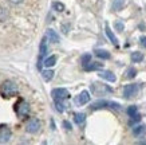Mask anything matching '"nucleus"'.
<instances>
[{
    "instance_id": "21",
    "label": "nucleus",
    "mask_w": 146,
    "mask_h": 145,
    "mask_svg": "<svg viewBox=\"0 0 146 145\" xmlns=\"http://www.w3.org/2000/svg\"><path fill=\"white\" fill-rule=\"evenodd\" d=\"M55 101V108L59 113H63L64 112V104L62 102V100H54Z\"/></svg>"
},
{
    "instance_id": "11",
    "label": "nucleus",
    "mask_w": 146,
    "mask_h": 145,
    "mask_svg": "<svg viewBox=\"0 0 146 145\" xmlns=\"http://www.w3.org/2000/svg\"><path fill=\"white\" fill-rule=\"evenodd\" d=\"M99 77L103 79H106V81H109V82H115V81H117V77H115L111 71H101V73H99Z\"/></svg>"
},
{
    "instance_id": "31",
    "label": "nucleus",
    "mask_w": 146,
    "mask_h": 145,
    "mask_svg": "<svg viewBox=\"0 0 146 145\" xmlns=\"http://www.w3.org/2000/svg\"><path fill=\"white\" fill-rule=\"evenodd\" d=\"M139 144H141V145H145V144H146V140H145V141H141Z\"/></svg>"
},
{
    "instance_id": "27",
    "label": "nucleus",
    "mask_w": 146,
    "mask_h": 145,
    "mask_svg": "<svg viewBox=\"0 0 146 145\" xmlns=\"http://www.w3.org/2000/svg\"><path fill=\"white\" fill-rule=\"evenodd\" d=\"M63 126L66 128L67 130H71V124L68 121H63Z\"/></svg>"
},
{
    "instance_id": "19",
    "label": "nucleus",
    "mask_w": 146,
    "mask_h": 145,
    "mask_svg": "<svg viewBox=\"0 0 146 145\" xmlns=\"http://www.w3.org/2000/svg\"><path fill=\"white\" fill-rule=\"evenodd\" d=\"M42 75H43V79L44 81H51L52 79V77H54V71L52 70H44L43 73H42Z\"/></svg>"
},
{
    "instance_id": "3",
    "label": "nucleus",
    "mask_w": 146,
    "mask_h": 145,
    "mask_svg": "<svg viewBox=\"0 0 146 145\" xmlns=\"http://www.w3.org/2000/svg\"><path fill=\"white\" fill-rule=\"evenodd\" d=\"M15 112H16V114L19 116V117H26L28 113H30V106H28V104H27L26 101H23V100H20V101L15 105Z\"/></svg>"
},
{
    "instance_id": "18",
    "label": "nucleus",
    "mask_w": 146,
    "mask_h": 145,
    "mask_svg": "<svg viewBox=\"0 0 146 145\" xmlns=\"http://www.w3.org/2000/svg\"><path fill=\"white\" fill-rule=\"evenodd\" d=\"M95 55L101 59H110V53L109 51H105V50H97L95 51Z\"/></svg>"
},
{
    "instance_id": "7",
    "label": "nucleus",
    "mask_w": 146,
    "mask_h": 145,
    "mask_svg": "<svg viewBox=\"0 0 146 145\" xmlns=\"http://www.w3.org/2000/svg\"><path fill=\"white\" fill-rule=\"evenodd\" d=\"M138 93V85H134V84H130V85H126L123 88V97L125 98H133L134 96H137Z\"/></svg>"
},
{
    "instance_id": "16",
    "label": "nucleus",
    "mask_w": 146,
    "mask_h": 145,
    "mask_svg": "<svg viewBox=\"0 0 146 145\" xmlns=\"http://www.w3.org/2000/svg\"><path fill=\"white\" fill-rule=\"evenodd\" d=\"M131 61L134 63H139V62L143 61V54L139 53V51H135V53L131 54Z\"/></svg>"
},
{
    "instance_id": "28",
    "label": "nucleus",
    "mask_w": 146,
    "mask_h": 145,
    "mask_svg": "<svg viewBox=\"0 0 146 145\" xmlns=\"http://www.w3.org/2000/svg\"><path fill=\"white\" fill-rule=\"evenodd\" d=\"M5 15H7V13H5V11L3 8H0V20H3V19L5 18Z\"/></svg>"
},
{
    "instance_id": "10",
    "label": "nucleus",
    "mask_w": 146,
    "mask_h": 145,
    "mask_svg": "<svg viewBox=\"0 0 146 145\" xmlns=\"http://www.w3.org/2000/svg\"><path fill=\"white\" fill-rule=\"evenodd\" d=\"M83 69L86 71H94V70H101L103 69V63H99V62H91L90 61L86 66H83Z\"/></svg>"
},
{
    "instance_id": "2",
    "label": "nucleus",
    "mask_w": 146,
    "mask_h": 145,
    "mask_svg": "<svg viewBox=\"0 0 146 145\" xmlns=\"http://www.w3.org/2000/svg\"><path fill=\"white\" fill-rule=\"evenodd\" d=\"M1 93L7 97H12L18 93V86L12 81H5L4 84L1 85Z\"/></svg>"
},
{
    "instance_id": "9",
    "label": "nucleus",
    "mask_w": 146,
    "mask_h": 145,
    "mask_svg": "<svg viewBox=\"0 0 146 145\" xmlns=\"http://www.w3.org/2000/svg\"><path fill=\"white\" fill-rule=\"evenodd\" d=\"M12 136V133L7 126H1L0 128V144H5L8 142L9 138Z\"/></svg>"
},
{
    "instance_id": "14",
    "label": "nucleus",
    "mask_w": 146,
    "mask_h": 145,
    "mask_svg": "<svg viewBox=\"0 0 146 145\" xmlns=\"http://www.w3.org/2000/svg\"><path fill=\"white\" fill-rule=\"evenodd\" d=\"M133 133H134V136H143L146 133V125H139V126H135L133 129Z\"/></svg>"
},
{
    "instance_id": "20",
    "label": "nucleus",
    "mask_w": 146,
    "mask_h": 145,
    "mask_svg": "<svg viewBox=\"0 0 146 145\" xmlns=\"http://www.w3.org/2000/svg\"><path fill=\"white\" fill-rule=\"evenodd\" d=\"M52 8L55 9V11H58V12H62V11H64V4L60 3V1H54Z\"/></svg>"
},
{
    "instance_id": "13",
    "label": "nucleus",
    "mask_w": 146,
    "mask_h": 145,
    "mask_svg": "<svg viewBox=\"0 0 146 145\" xmlns=\"http://www.w3.org/2000/svg\"><path fill=\"white\" fill-rule=\"evenodd\" d=\"M105 31H106V35H107V38H109V39H110L111 42L114 43V46H118V39H117V36H115L114 34H113V31L110 30V27H109V26H106V27H105Z\"/></svg>"
},
{
    "instance_id": "30",
    "label": "nucleus",
    "mask_w": 146,
    "mask_h": 145,
    "mask_svg": "<svg viewBox=\"0 0 146 145\" xmlns=\"http://www.w3.org/2000/svg\"><path fill=\"white\" fill-rule=\"evenodd\" d=\"M8 1H11L12 4H19V3H22L23 0H8Z\"/></svg>"
},
{
    "instance_id": "26",
    "label": "nucleus",
    "mask_w": 146,
    "mask_h": 145,
    "mask_svg": "<svg viewBox=\"0 0 146 145\" xmlns=\"http://www.w3.org/2000/svg\"><path fill=\"white\" fill-rule=\"evenodd\" d=\"M114 26H115V28H117V31H123V23L121 22V20H117Z\"/></svg>"
},
{
    "instance_id": "8",
    "label": "nucleus",
    "mask_w": 146,
    "mask_h": 145,
    "mask_svg": "<svg viewBox=\"0 0 146 145\" xmlns=\"http://www.w3.org/2000/svg\"><path fill=\"white\" fill-rule=\"evenodd\" d=\"M74 101H75L76 105H86V104L90 101V93L87 92V90H83L79 96L75 97V100H74Z\"/></svg>"
},
{
    "instance_id": "4",
    "label": "nucleus",
    "mask_w": 146,
    "mask_h": 145,
    "mask_svg": "<svg viewBox=\"0 0 146 145\" xmlns=\"http://www.w3.org/2000/svg\"><path fill=\"white\" fill-rule=\"evenodd\" d=\"M91 92H93L95 96H105L106 93H113V89L106 86V85L93 84L91 85Z\"/></svg>"
},
{
    "instance_id": "22",
    "label": "nucleus",
    "mask_w": 146,
    "mask_h": 145,
    "mask_svg": "<svg viewBox=\"0 0 146 145\" xmlns=\"http://www.w3.org/2000/svg\"><path fill=\"white\" fill-rule=\"evenodd\" d=\"M47 53V44H46V38H43L42 43H40V58H43Z\"/></svg>"
},
{
    "instance_id": "1",
    "label": "nucleus",
    "mask_w": 146,
    "mask_h": 145,
    "mask_svg": "<svg viewBox=\"0 0 146 145\" xmlns=\"http://www.w3.org/2000/svg\"><path fill=\"white\" fill-rule=\"evenodd\" d=\"M93 110L97 109H103V108H110V109H115V110H121V105L118 102H111V101H105V100H101V101H97L91 104L90 106Z\"/></svg>"
},
{
    "instance_id": "15",
    "label": "nucleus",
    "mask_w": 146,
    "mask_h": 145,
    "mask_svg": "<svg viewBox=\"0 0 146 145\" xmlns=\"http://www.w3.org/2000/svg\"><path fill=\"white\" fill-rule=\"evenodd\" d=\"M74 121L76 125H82L86 121V114L84 113H75L74 114Z\"/></svg>"
},
{
    "instance_id": "6",
    "label": "nucleus",
    "mask_w": 146,
    "mask_h": 145,
    "mask_svg": "<svg viewBox=\"0 0 146 145\" xmlns=\"http://www.w3.org/2000/svg\"><path fill=\"white\" fill-rule=\"evenodd\" d=\"M39 129H40V121L38 118H31L26 125V130L28 133H31V134L38 133Z\"/></svg>"
},
{
    "instance_id": "25",
    "label": "nucleus",
    "mask_w": 146,
    "mask_h": 145,
    "mask_svg": "<svg viewBox=\"0 0 146 145\" xmlns=\"http://www.w3.org/2000/svg\"><path fill=\"white\" fill-rule=\"evenodd\" d=\"M137 112H138V109H137V106H129L127 108V114L130 116V117H133L134 114H137Z\"/></svg>"
},
{
    "instance_id": "23",
    "label": "nucleus",
    "mask_w": 146,
    "mask_h": 145,
    "mask_svg": "<svg viewBox=\"0 0 146 145\" xmlns=\"http://www.w3.org/2000/svg\"><path fill=\"white\" fill-rule=\"evenodd\" d=\"M135 75H137V70H135L134 67L127 69V71H126V78H127V79H133Z\"/></svg>"
},
{
    "instance_id": "17",
    "label": "nucleus",
    "mask_w": 146,
    "mask_h": 145,
    "mask_svg": "<svg viewBox=\"0 0 146 145\" xmlns=\"http://www.w3.org/2000/svg\"><path fill=\"white\" fill-rule=\"evenodd\" d=\"M55 63H56V57H55V55H51V57L44 59V66L46 67H52V66H55Z\"/></svg>"
},
{
    "instance_id": "29",
    "label": "nucleus",
    "mask_w": 146,
    "mask_h": 145,
    "mask_svg": "<svg viewBox=\"0 0 146 145\" xmlns=\"http://www.w3.org/2000/svg\"><path fill=\"white\" fill-rule=\"evenodd\" d=\"M139 42H141V46H142V47L146 48V36H142L141 39H139Z\"/></svg>"
},
{
    "instance_id": "5",
    "label": "nucleus",
    "mask_w": 146,
    "mask_h": 145,
    "mask_svg": "<svg viewBox=\"0 0 146 145\" xmlns=\"http://www.w3.org/2000/svg\"><path fill=\"white\" fill-rule=\"evenodd\" d=\"M51 96H52L54 100H66L70 97V93L67 89H63V88H58V89H54L51 92Z\"/></svg>"
},
{
    "instance_id": "12",
    "label": "nucleus",
    "mask_w": 146,
    "mask_h": 145,
    "mask_svg": "<svg viewBox=\"0 0 146 145\" xmlns=\"http://www.w3.org/2000/svg\"><path fill=\"white\" fill-rule=\"evenodd\" d=\"M47 38H48L50 42H52V43H59V35H58L56 32L54 30H47Z\"/></svg>"
},
{
    "instance_id": "24",
    "label": "nucleus",
    "mask_w": 146,
    "mask_h": 145,
    "mask_svg": "<svg viewBox=\"0 0 146 145\" xmlns=\"http://www.w3.org/2000/svg\"><path fill=\"white\" fill-rule=\"evenodd\" d=\"M90 61H91V54H84V55H82V58H80L82 66H86Z\"/></svg>"
}]
</instances>
